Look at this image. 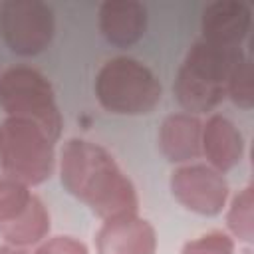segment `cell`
Wrapping results in <instances>:
<instances>
[{"label": "cell", "mask_w": 254, "mask_h": 254, "mask_svg": "<svg viewBox=\"0 0 254 254\" xmlns=\"http://www.w3.org/2000/svg\"><path fill=\"white\" fill-rule=\"evenodd\" d=\"M171 192L185 208L216 216L226 204L228 185L222 173L210 165H183L171 175Z\"/></svg>", "instance_id": "52a82bcc"}, {"label": "cell", "mask_w": 254, "mask_h": 254, "mask_svg": "<svg viewBox=\"0 0 254 254\" xmlns=\"http://www.w3.org/2000/svg\"><path fill=\"white\" fill-rule=\"evenodd\" d=\"M30 189L10 177H0V224L14 220L32 200Z\"/></svg>", "instance_id": "2e32d148"}, {"label": "cell", "mask_w": 254, "mask_h": 254, "mask_svg": "<svg viewBox=\"0 0 254 254\" xmlns=\"http://www.w3.org/2000/svg\"><path fill=\"white\" fill-rule=\"evenodd\" d=\"M202 123L190 113H173L165 117L159 129V149L171 163H189L200 151Z\"/></svg>", "instance_id": "7c38bea8"}, {"label": "cell", "mask_w": 254, "mask_h": 254, "mask_svg": "<svg viewBox=\"0 0 254 254\" xmlns=\"http://www.w3.org/2000/svg\"><path fill=\"white\" fill-rule=\"evenodd\" d=\"M0 107L8 117L38 125L54 143L62 135V113L50 81L34 67L14 65L0 73Z\"/></svg>", "instance_id": "277c9868"}, {"label": "cell", "mask_w": 254, "mask_h": 254, "mask_svg": "<svg viewBox=\"0 0 254 254\" xmlns=\"http://www.w3.org/2000/svg\"><path fill=\"white\" fill-rule=\"evenodd\" d=\"M181 254H234V240L222 230H210L183 246Z\"/></svg>", "instance_id": "e0dca14e"}, {"label": "cell", "mask_w": 254, "mask_h": 254, "mask_svg": "<svg viewBox=\"0 0 254 254\" xmlns=\"http://www.w3.org/2000/svg\"><path fill=\"white\" fill-rule=\"evenodd\" d=\"M226 95L234 105L250 109L254 105V79H252V62L248 56H242L232 67L226 83Z\"/></svg>", "instance_id": "9a60e30c"}, {"label": "cell", "mask_w": 254, "mask_h": 254, "mask_svg": "<svg viewBox=\"0 0 254 254\" xmlns=\"http://www.w3.org/2000/svg\"><path fill=\"white\" fill-rule=\"evenodd\" d=\"M240 48H222L198 40L187 54L175 79V95L190 115L214 109L226 97L232 67L242 58Z\"/></svg>", "instance_id": "7a4b0ae2"}, {"label": "cell", "mask_w": 254, "mask_h": 254, "mask_svg": "<svg viewBox=\"0 0 254 254\" xmlns=\"http://www.w3.org/2000/svg\"><path fill=\"white\" fill-rule=\"evenodd\" d=\"M226 226L234 238L250 244L254 240V192L252 187L242 189L230 202Z\"/></svg>", "instance_id": "5bb4252c"}, {"label": "cell", "mask_w": 254, "mask_h": 254, "mask_svg": "<svg viewBox=\"0 0 254 254\" xmlns=\"http://www.w3.org/2000/svg\"><path fill=\"white\" fill-rule=\"evenodd\" d=\"M0 254H34V250L24 248V246H14V244H0Z\"/></svg>", "instance_id": "d6986e66"}, {"label": "cell", "mask_w": 254, "mask_h": 254, "mask_svg": "<svg viewBox=\"0 0 254 254\" xmlns=\"http://www.w3.org/2000/svg\"><path fill=\"white\" fill-rule=\"evenodd\" d=\"M60 179L71 196L87 204L103 220L139 210V196L131 179L121 171L113 155L93 141L73 137L64 143Z\"/></svg>", "instance_id": "6da1fadb"}, {"label": "cell", "mask_w": 254, "mask_h": 254, "mask_svg": "<svg viewBox=\"0 0 254 254\" xmlns=\"http://www.w3.org/2000/svg\"><path fill=\"white\" fill-rule=\"evenodd\" d=\"M48 232H50V212L36 194L22 210V214H18L10 222L0 224V236L4 238V242L24 248L40 244L42 240H46Z\"/></svg>", "instance_id": "4fadbf2b"}, {"label": "cell", "mask_w": 254, "mask_h": 254, "mask_svg": "<svg viewBox=\"0 0 254 254\" xmlns=\"http://www.w3.org/2000/svg\"><path fill=\"white\" fill-rule=\"evenodd\" d=\"M147 28V10L135 0H107L99 8V30L119 48L139 42Z\"/></svg>", "instance_id": "30bf717a"}, {"label": "cell", "mask_w": 254, "mask_h": 254, "mask_svg": "<svg viewBox=\"0 0 254 254\" xmlns=\"http://www.w3.org/2000/svg\"><path fill=\"white\" fill-rule=\"evenodd\" d=\"M200 151L204 153L212 169H216L218 173H226L232 167H236L242 159L244 153L242 133L230 119L222 115H212L202 125Z\"/></svg>", "instance_id": "8fae6325"}, {"label": "cell", "mask_w": 254, "mask_h": 254, "mask_svg": "<svg viewBox=\"0 0 254 254\" xmlns=\"http://www.w3.org/2000/svg\"><path fill=\"white\" fill-rule=\"evenodd\" d=\"M0 165L6 177L26 187L42 185L54 173V141L38 125L6 117L0 123Z\"/></svg>", "instance_id": "5b68a950"}, {"label": "cell", "mask_w": 254, "mask_h": 254, "mask_svg": "<svg viewBox=\"0 0 254 254\" xmlns=\"http://www.w3.org/2000/svg\"><path fill=\"white\" fill-rule=\"evenodd\" d=\"M95 95L103 109L115 115H145L161 101L157 75L139 60L113 58L95 77Z\"/></svg>", "instance_id": "3957f363"}, {"label": "cell", "mask_w": 254, "mask_h": 254, "mask_svg": "<svg viewBox=\"0 0 254 254\" xmlns=\"http://www.w3.org/2000/svg\"><path fill=\"white\" fill-rule=\"evenodd\" d=\"M252 24V12L244 2L218 0L204 8L200 18L202 40L222 46L240 48Z\"/></svg>", "instance_id": "9c48e42d"}, {"label": "cell", "mask_w": 254, "mask_h": 254, "mask_svg": "<svg viewBox=\"0 0 254 254\" xmlns=\"http://www.w3.org/2000/svg\"><path fill=\"white\" fill-rule=\"evenodd\" d=\"M34 254H89L87 246L73 236H52L40 242Z\"/></svg>", "instance_id": "ac0fdd59"}, {"label": "cell", "mask_w": 254, "mask_h": 254, "mask_svg": "<svg viewBox=\"0 0 254 254\" xmlns=\"http://www.w3.org/2000/svg\"><path fill=\"white\" fill-rule=\"evenodd\" d=\"M0 34L18 56H36L54 38V12L40 0H8L0 6Z\"/></svg>", "instance_id": "8992f818"}, {"label": "cell", "mask_w": 254, "mask_h": 254, "mask_svg": "<svg viewBox=\"0 0 254 254\" xmlns=\"http://www.w3.org/2000/svg\"><path fill=\"white\" fill-rule=\"evenodd\" d=\"M95 248L97 254H155L157 232L137 212L111 216L97 230Z\"/></svg>", "instance_id": "ba28073f"}]
</instances>
